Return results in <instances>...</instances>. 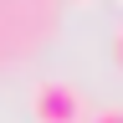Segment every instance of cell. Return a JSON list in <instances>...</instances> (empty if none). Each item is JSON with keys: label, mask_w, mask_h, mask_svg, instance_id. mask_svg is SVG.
Instances as JSON below:
<instances>
[{"label": "cell", "mask_w": 123, "mask_h": 123, "mask_svg": "<svg viewBox=\"0 0 123 123\" xmlns=\"http://www.w3.org/2000/svg\"><path fill=\"white\" fill-rule=\"evenodd\" d=\"M113 56H118V67H123V31L113 36Z\"/></svg>", "instance_id": "3957f363"}, {"label": "cell", "mask_w": 123, "mask_h": 123, "mask_svg": "<svg viewBox=\"0 0 123 123\" xmlns=\"http://www.w3.org/2000/svg\"><path fill=\"white\" fill-rule=\"evenodd\" d=\"M31 113H36V123H82V92L67 82H36Z\"/></svg>", "instance_id": "6da1fadb"}, {"label": "cell", "mask_w": 123, "mask_h": 123, "mask_svg": "<svg viewBox=\"0 0 123 123\" xmlns=\"http://www.w3.org/2000/svg\"><path fill=\"white\" fill-rule=\"evenodd\" d=\"M92 123H123V108H103V113L92 118Z\"/></svg>", "instance_id": "7a4b0ae2"}]
</instances>
